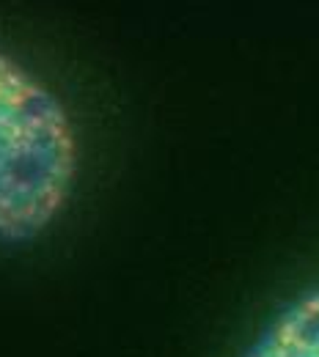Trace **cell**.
<instances>
[{"label":"cell","mask_w":319,"mask_h":357,"mask_svg":"<svg viewBox=\"0 0 319 357\" xmlns=\"http://www.w3.org/2000/svg\"><path fill=\"white\" fill-rule=\"evenodd\" d=\"M239 357H319V283L289 300Z\"/></svg>","instance_id":"2"},{"label":"cell","mask_w":319,"mask_h":357,"mask_svg":"<svg viewBox=\"0 0 319 357\" xmlns=\"http://www.w3.org/2000/svg\"><path fill=\"white\" fill-rule=\"evenodd\" d=\"M80 143L64 102L0 50V245H25L75 192Z\"/></svg>","instance_id":"1"}]
</instances>
